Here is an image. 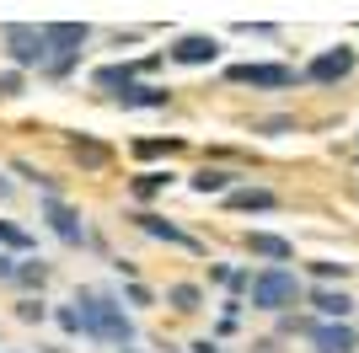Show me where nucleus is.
Wrapping results in <instances>:
<instances>
[{
	"instance_id": "nucleus-1",
	"label": "nucleus",
	"mask_w": 359,
	"mask_h": 353,
	"mask_svg": "<svg viewBox=\"0 0 359 353\" xmlns=\"http://www.w3.org/2000/svg\"><path fill=\"white\" fill-rule=\"evenodd\" d=\"M75 316H81V332L107 342V348H129V342H135V316L123 310V300H113V294H102V289L75 294Z\"/></svg>"
},
{
	"instance_id": "nucleus-2",
	"label": "nucleus",
	"mask_w": 359,
	"mask_h": 353,
	"mask_svg": "<svg viewBox=\"0 0 359 353\" xmlns=\"http://www.w3.org/2000/svg\"><path fill=\"white\" fill-rule=\"evenodd\" d=\"M86 43H91L86 22H48V27H43V48H48L43 70L48 75H70L75 64H81V48H86Z\"/></svg>"
},
{
	"instance_id": "nucleus-3",
	"label": "nucleus",
	"mask_w": 359,
	"mask_h": 353,
	"mask_svg": "<svg viewBox=\"0 0 359 353\" xmlns=\"http://www.w3.org/2000/svg\"><path fill=\"white\" fill-rule=\"evenodd\" d=\"M247 294H252V305H257V310H273V316H285V310L300 300V279L290 273V268H263V273L247 284Z\"/></svg>"
},
{
	"instance_id": "nucleus-4",
	"label": "nucleus",
	"mask_w": 359,
	"mask_h": 353,
	"mask_svg": "<svg viewBox=\"0 0 359 353\" xmlns=\"http://www.w3.org/2000/svg\"><path fill=\"white\" fill-rule=\"evenodd\" d=\"M0 43H6V59H11V70H43V59H48V48H43V27L38 22H6L0 27Z\"/></svg>"
},
{
	"instance_id": "nucleus-5",
	"label": "nucleus",
	"mask_w": 359,
	"mask_h": 353,
	"mask_svg": "<svg viewBox=\"0 0 359 353\" xmlns=\"http://www.w3.org/2000/svg\"><path fill=\"white\" fill-rule=\"evenodd\" d=\"M225 81H231V86H257V91H285V86L300 81V70H290V64H269V59H247V64H231Z\"/></svg>"
},
{
	"instance_id": "nucleus-6",
	"label": "nucleus",
	"mask_w": 359,
	"mask_h": 353,
	"mask_svg": "<svg viewBox=\"0 0 359 353\" xmlns=\"http://www.w3.org/2000/svg\"><path fill=\"white\" fill-rule=\"evenodd\" d=\"M38 214H43V225L60 235L65 247H86V220H81V209H75V204H65V198H43Z\"/></svg>"
},
{
	"instance_id": "nucleus-7",
	"label": "nucleus",
	"mask_w": 359,
	"mask_h": 353,
	"mask_svg": "<svg viewBox=\"0 0 359 353\" xmlns=\"http://www.w3.org/2000/svg\"><path fill=\"white\" fill-rule=\"evenodd\" d=\"M354 75V48H322V54L300 70V81H316V86H338V81H348Z\"/></svg>"
},
{
	"instance_id": "nucleus-8",
	"label": "nucleus",
	"mask_w": 359,
	"mask_h": 353,
	"mask_svg": "<svg viewBox=\"0 0 359 353\" xmlns=\"http://www.w3.org/2000/svg\"><path fill=\"white\" fill-rule=\"evenodd\" d=\"M166 59H172V64H188V70H204V64L220 59V38H215V32H182L177 43L166 48Z\"/></svg>"
},
{
	"instance_id": "nucleus-9",
	"label": "nucleus",
	"mask_w": 359,
	"mask_h": 353,
	"mask_svg": "<svg viewBox=\"0 0 359 353\" xmlns=\"http://www.w3.org/2000/svg\"><path fill=\"white\" fill-rule=\"evenodd\" d=\"M140 70H156V59H140V64H129V59H123V64H102V70H91V86L107 91V97H118L123 86L140 81Z\"/></svg>"
},
{
	"instance_id": "nucleus-10",
	"label": "nucleus",
	"mask_w": 359,
	"mask_h": 353,
	"mask_svg": "<svg viewBox=\"0 0 359 353\" xmlns=\"http://www.w3.org/2000/svg\"><path fill=\"white\" fill-rule=\"evenodd\" d=\"M311 342H316V353H354L359 348V338H354V326H348V321H316Z\"/></svg>"
},
{
	"instance_id": "nucleus-11",
	"label": "nucleus",
	"mask_w": 359,
	"mask_h": 353,
	"mask_svg": "<svg viewBox=\"0 0 359 353\" xmlns=\"http://www.w3.org/2000/svg\"><path fill=\"white\" fill-rule=\"evenodd\" d=\"M135 225H140V230H145V235H156V241H166V247L198 251V241H194V235H188V230H177V225H172V220H161V214H150V209H145V214H135Z\"/></svg>"
},
{
	"instance_id": "nucleus-12",
	"label": "nucleus",
	"mask_w": 359,
	"mask_h": 353,
	"mask_svg": "<svg viewBox=\"0 0 359 353\" xmlns=\"http://www.w3.org/2000/svg\"><path fill=\"white\" fill-rule=\"evenodd\" d=\"M188 188H194L198 198H225V193L236 188V172H225V166H198V172L188 176Z\"/></svg>"
},
{
	"instance_id": "nucleus-13",
	"label": "nucleus",
	"mask_w": 359,
	"mask_h": 353,
	"mask_svg": "<svg viewBox=\"0 0 359 353\" xmlns=\"http://www.w3.org/2000/svg\"><path fill=\"white\" fill-rule=\"evenodd\" d=\"M113 102H118V107H145V113H150V107H166V102H172V91L156 86V81H135V86H123Z\"/></svg>"
},
{
	"instance_id": "nucleus-14",
	"label": "nucleus",
	"mask_w": 359,
	"mask_h": 353,
	"mask_svg": "<svg viewBox=\"0 0 359 353\" xmlns=\"http://www.w3.org/2000/svg\"><path fill=\"white\" fill-rule=\"evenodd\" d=\"M247 251H252V257H269L273 268L295 257V247H290L285 235H273V230H247Z\"/></svg>"
},
{
	"instance_id": "nucleus-15",
	"label": "nucleus",
	"mask_w": 359,
	"mask_h": 353,
	"mask_svg": "<svg viewBox=\"0 0 359 353\" xmlns=\"http://www.w3.org/2000/svg\"><path fill=\"white\" fill-rule=\"evenodd\" d=\"M70 155L81 161V172H102V166L113 161V150H107L102 139H91V134H70Z\"/></svg>"
},
{
	"instance_id": "nucleus-16",
	"label": "nucleus",
	"mask_w": 359,
	"mask_h": 353,
	"mask_svg": "<svg viewBox=\"0 0 359 353\" xmlns=\"http://www.w3.org/2000/svg\"><path fill=\"white\" fill-rule=\"evenodd\" d=\"M279 198H273L269 188H231L225 193V209H241V214H263V209H273Z\"/></svg>"
},
{
	"instance_id": "nucleus-17",
	"label": "nucleus",
	"mask_w": 359,
	"mask_h": 353,
	"mask_svg": "<svg viewBox=\"0 0 359 353\" xmlns=\"http://www.w3.org/2000/svg\"><path fill=\"white\" fill-rule=\"evenodd\" d=\"M311 305H316L322 321H344L348 310H354V300H348L344 289H311Z\"/></svg>"
},
{
	"instance_id": "nucleus-18",
	"label": "nucleus",
	"mask_w": 359,
	"mask_h": 353,
	"mask_svg": "<svg viewBox=\"0 0 359 353\" xmlns=\"http://www.w3.org/2000/svg\"><path fill=\"white\" fill-rule=\"evenodd\" d=\"M166 305L182 310V316H194V310H204V289H198V284H172V289H166Z\"/></svg>"
},
{
	"instance_id": "nucleus-19",
	"label": "nucleus",
	"mask_w": 359,
	"mask_h": 353,
	"mask_svg": "<svg viewBox=\"0 0 359 353\" xmlns=\"http://www.w3.org/2000/svg\"><path fill=\"white\" fill-rule=\"evenodd\" d=\"M166 188H172V172H140L135 176V198H156Z\"/></svg>"
},
{
	"instance_id": "nucleus-20",
	"label": "nucleus",
	"mask_w": 359,
	"mask_h": 353,
	"mask_svg": "<svg viewBox=\"0 0 359 353\" xmlns=\"http://www.w3.org/2000/svg\"><path fill=\"white\" fill-rule=\"evenodd\" d=\"M182 139H135V155L140 161H156V155H177Z\"/></svg>"
},
{
	"instance_id": "nucleus-21",
	"label": "nucleus",
	"mask_w": 359,
	"mask_h": 353,
	"mask_svg": "<svg viewBox=\"0 0 359 353\" xmlns=\"http://www.w3.org/2000/svg\"><path fill=\"white\" fill-rule=\"evenodd\" d=\"M0 247H11V251H27V247H32V235L22 230V225H11V220H0Z\"/></svg>"
},
{
	"instance_id": "nucleus-22",
	"label": "nucleus",
	"mask_w": 359,
	"mask_h": 353,
	"mask_svg": "<svg viewBox=\"0 0 359 353\" xmlns=\"http://www.w3.org/2000/svg\"><path fill=\"white\" fill-rule=\"evenodd\" d=\"M16 284H38V289H43L48 284V263L43 257H38V263H16Z\"/></svg>"
},
{
	"instance_id": "nucleus-23",
	"label": "nucleus",
	"mask_w": 359,
	"mask_h": 353,
	"mask_svg": "<svg viewBox=\"0 0 359 353\" xmlns=\"http://www.w3.org/2000/svg\"><path fill=\"white\" fill-rule=\"evenodd\" d=\"M22 86H27L22 70H0V97H22Z\"/></svg>"
},
{
	"instance_id": "nucleus-24",
	"label": "nucleus",
	"mask_w": 359,
	"mask_h": 353,
	"mask_svg": "<svg viewBox=\"0 0 359 353\" xmlns=\"http://www.w3.org/2000/svg\"><path fill=\"white\" fill-rule=\"evenodd\" d=\"M43 316H48L43 300H22V305H16V321H43Z\"/></svg>"
},
{
	"instance_id": "nucleus-25",
	"label": "nucleus",
	"mask_w": 359,
	"mask_h": 353,
	"mask_svg": "<svg viewBox=\"0 0 359 353\" xmlns=\"http://www.w3.org/2000/svg\"><path fill=\"white\" fill-rule=\"evenodd\" d=\"M311 273H316V279H344L348 263H311Z\"/></svg>"
},
{
	"instance_id": "nucleus-26",
	"label": "nucleus",
	"mask_w": 359,
	"mask_h": 353,
	"mask_svg": "<svg viewBox=\"0 0 359 353\" xmlns=\"http://www.w3.org/2000/svg\"><path fill=\"white\" fill-rule=\"evenodd\" d=\"M60 326H65V332H81V316H75V305H60Z\"/></svg>"
},
{
	"instance_id": "nucleus-27",
	"label": "nucleus",
	"mask_w": 359,
	"mask_h": 353,
	"mask_svg": "<svg viewBox=\"0 0 359 353\" xmlns=\"http://www.w3.org/2000/svg\"><path fill=\"white\" fill-rule=\"evenodd\" d=\"M0 279H16V257L11 251H0Z\"/></svg>"
},
{
	"instance_id": "nucleus-28",
	"label": "nucleus",
	"mask_w": 359,
	"mask_h": 353,
	"mask_svg": "<svg viewBox=\"0 0 359 353\" xmlns=\"http://www.w3.org/2000/svg\"><path fill=\"white\" fill-rule=\"evenodd\" d=\"M252 353H285V348H279L273 338H263V342H252Z\"/></svg>"
},
{
	"instance_id": "nucleus-29",
	"label": "nucleus",
	"mask_w": 359,
	"mask_h": 353,
	"mask_svg": "<svg viewBox=\"0 0 359 353\" xmlns=\"http://www.w3.org/2000/svg\"><path fill=\"white\" fill-rule=\"evenodd\" d=\"M194 353H220V348H215V342H194Z\"/></svg>"
},
{
	"instance_id": "nucleus-30",
	"label": "nucleus",
	"mask_w": 359,
	"mask_h": 353,
	"mask_svg": "<svg viewBox=\"0 0 359 353\" xmlns=\"http://www.w3.org/2000/svg\"><path fill=\"white\" fill-rule=\"evenodd\" d=\"M0 198H11V176H0Z\"/></svg>"
},
{
	"instance_id": "nucleus-31",
	"label": "nucleus",
	"mask_w": 359,
	"mask_h": 353,
	"mask_svg": "<svg viewBox=\"0 0 359 353\" xmlns=\"http://www.w3.org/2000/svg\"><path fill=\"white\" fill-rule=\"evenodd\" d=\"M118 353H140V348H118Z\"/></svg>"
}]
</instances>
